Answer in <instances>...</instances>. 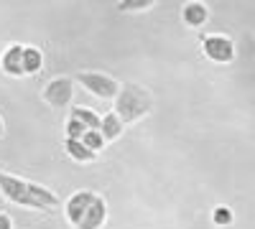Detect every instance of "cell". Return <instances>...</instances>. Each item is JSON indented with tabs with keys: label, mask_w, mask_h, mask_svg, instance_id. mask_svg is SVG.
I'll return each instance as SVG.
<instances>
[{
	"label": "cell",
	"mask_w": 255,
	"mask_h": 229,
	"mask_svg": "<svg viewBox=\"0 0 255 229\" xmlns=\"http://www.w3.org/2000/svg\"><path fill=\"white\" fill-rule=\"evenodd\" d=\"M0 194L23 209H56L59 206V196L51 189L8 171H0Z\"/></svg>",
	"instance_id": "cell-1"
},
{
	"label": "cell",
	"mask_w": 255,
	"mask_h": 229,
	"mask_svg": "<svg viewBox=\"0 0 255 229\" xmlns=\"http://www.w3.org/2000/svg\"><path fill=\"white\" fill-rule=\"evenodd\" d=\"M64 217L72 229H102L108 222V201L95 191H74L64 201Z\"/></svg>",
	"instance_id": "cell-2"
},
{
	"label": "cell",
	"mask_w": 255,
	"mask_h": 229,
	"mask_svg": "<svg viewBox=\"0 0 255 229\" xmlns=\"http://www.w3.org/2000/svg\"><path fill=\"white\" fill-rule=\"evenodd\" d=\"M151 110H153L151 92L143 89L140 84H133V81H125L120 87V94L115 97V105H113V112L123 120V125H133L143 120Z\"/></svg>",
	"instance_id": "cell-3"
},
{
	"label": "cell",
	"mask_w": 255,
	"mask_h": 229,
	"mask_svg": "<svg viewBox=\"0 0 255 229\" xmlns=\"http://www.w3.org/2000/svg\"><path fill=\"white\" fill-rule=\"evenodd\" d=\"M74 79L97 99H113L115 102V97L120 94V87H123L118 79H113L110 74H102V72H79Z\"/></svg>",
	"instance_id": "cell-4"
},
{
	"label": "cell",
	"mask_w": 255,
	"mask_h": 229,
	"mask_svg": "<svg viewBox=\"0 0 255 229\" xmlns=\"http://www.w3.org/2000/svg\"><path fill=\"white\" fill-rule=\"evenodd\" d=\"M74 81L77 79H72V76H54L51 81H46V87L41 89V99L54 110L69 107L72 99H74Z\"/></svg>",
	"instance_id": "cell-5"
},
{
	"label": "cell",
	"mask_w": 255,
	"mask_h": 229,
	"mask_svg": "<svg viewBox=\"0 0 255 229\" xmlns=\"http://www.w3.org/2000/svg\"><path fill=\"white\" fill-rule=\"evenodd\" d=\"M202 54L212 64H232L235 61V41L225 33H207L202 38Z\"/></svg>",
	"instance_id": "cell-6"
},
{
	"label": "cell",
	"mask_w": 255,
	"mask_h": 229,
	"mask_svg": "<svg viewBox=\"0 0 255 229\" xmlns=\"http://www.w3.org/2000/svg\"><path fill=\"white\" fill-rule=\"evenodd\" d=\"M23 49L20 44H10L5 46V51L0 54V69H3V74L8 76H26V69H23Z\"/></svg>",
	"instance_id": "cell-7"
},
{
	"label": "cell",
	"mask_w": 255,
	"mask_h": 229,
	"mask_svg": "<svg viewBox=\"0 0 255 229\" xmlns=\"http://www.w3.org/2000/svg\"><path fill=\"white\" fill-rule=\"evenodd\" d=\"M181 18H184V23L189 28H202L207 23V18H209V8L204 3H186L184 10H181Z\"/></svg>",
	"instance_id": "cell-8"
},
{
	"label": "cell",
	"mask_w": 255,
	"mask_h": 229,
	"mask_svg": "<svg viewBox=\"0 0 255 229\" xmlns=\"http://www.w3.org/2000/svg\"><path fill=\"white\" fill-rule=\"evenodd\" d=\"M64 151H67V155L77 163H95L97 160V153L90 151L82 140H64Z\"/></svg>",
	"instance_id": "cell-9"
},
{
	"label": "cell",
	"mask_w": 255,
	"mask_h": 229,
	"mask_svg": "<svg viewBox=\"0 0 255 229\" xmlns=\"http://www.w3.org/2000/svg\"><path fill=\"white\" fill-rule=\"evenodd\" d=\"M123 130H125V125H123V120H120L115 112H108V115L102 117V128H100V133H102V138L108 140V143L118 140V138L123 135Z\"/></svg>",
	"instance_id": "cell-10"
},
{
	"label": "cell",
	"mask_w": 255,
	"mask_h": 229,
	"mask_svg": "<svg viewBox=\"0 0 255 229\" xmlns=\"http://www.w3.org/2000/svg\"><path fill=\"white\" fill-rule=\"evenodd\" d=\"M41 67H44V54H41V49L26 46V49H23V69H26V76L38 74Z\"/></svg>",
	"instance_id": "cell-11"
},
{
	"label": "cell",
	"mask_w": 255,
	"mask_h": 229,
	"mask_svg": "<svg viewBox=\"0 0 255 229\" xmlns=\"http://www.w3.org/2000/svg\"><path fill=\"white\" fill-rule=\"evenodd\" d=\"M69 117L79 120L87 130H100V128H102V117H100L97 112L87 110V107H72V115H69Z\"/></svg>",
	"instance_id": "cell-12"
},
{
	"label": "cell",
	"mask_w": 255,
	"mask_h": 229,
	"mask_svg": "<svg viewBox=\"0 0 255 229\" xmlns=\"http://www.w3.org/2000/svg\"><path fill=\"white\" fill-rule=\"evenodd\" d=\"M153 5H156L153 0H125V3L118 5V13H145Z\"/></svg>",
	"instance_id": "cell-13"
},
{
	"label": "cell",
	"mask_w": 255,
	"mask_h": 229,
	"mask_svg": "<svg viewBox=\"0 0 255 229\" xmlns=\"http://www.w3.org/2000/svg\"><path fill=\"white\" fill-rule=\"evenodd\" d=\"M232 222H235V214H232L230 206H225V204L215 206V212H212V224L215 227H230Z\"/></svg>",
	"instance_id": "cell-14"
},
{
	"label": "cell",
	"mask_w": 255,
	"mask_h": 229,
	"mask_svg": "<svg viewBox=\"0 0 255 229\" xmlns=\"http://www.w3.org/2000/svg\"><path fill=\"white\" fill-rule=\"evenodd\" d=\"M84 133H87V128H84L79 120L69 117V120H67V128H64V140H82Z\"/></svg>",
	"instance_id": "cell-15"
},
{
	"label": "cell",
	"mask_w": 255,
	"mask_h": 229,
	"mask_svg": "<svg viewBox=\"0 0 255 229\" xmlns=\"http://www.w3.org/2000/svg\"><path fill=\"white\" fill-rule=\"evenodd\" d=\"M82 143L87 145L90 151H95V153H100V151L105 148V145H108V140L102 138V133H100V130H87V133H84V138H82Z\"/></svg>",
	"instance_id": "cell-16"
},
{
	"label": "cell",
	"mask_w": 255,
	"mask_h": 229,
	"mask_svg": "<svg viewBox=\"0 0 255 229\" xmlns=\"http://www.w3.org/2000/svg\"><path fill=\"white\" fill-rule=\"evenodd\" d=\"M0 229H13V219L5 212H0Z\"/></svg>",
	"instance_id": "cell-17"
},
{
	"label": "cell",
	"mask_w": 255,
	"mask_h": 229,
	"mask_svg": "<svg viewBox=\"0 0 255 229\" xmlns=\"http://www.w3.org/2000/svg\"><path fill=\"white\" fill-rule=\"evenodd\" d=\"M0 138H3V117H0Z\"/></svg>",
	"instance_id": "cell-18"
}]
</instances>
